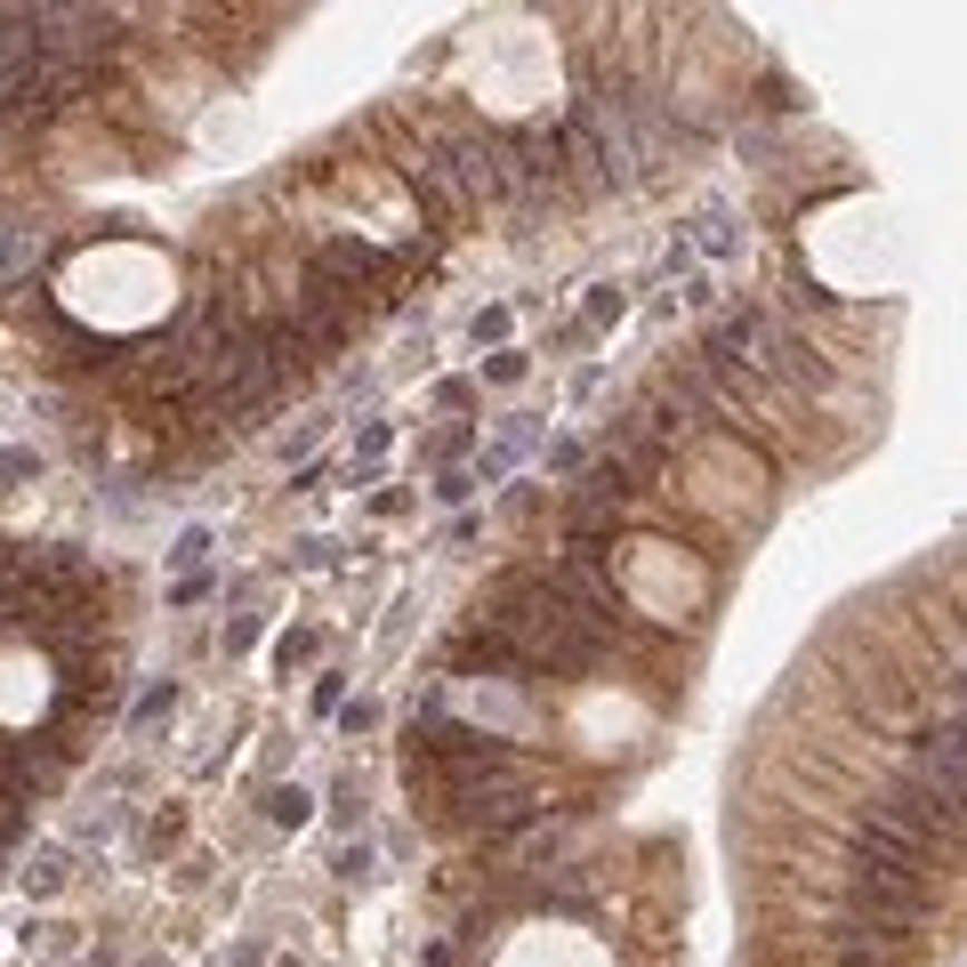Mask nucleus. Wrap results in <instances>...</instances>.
<instances>
[{"instance_id": "2", "label": "nucleus", "mask_w": 967, "mask_h": 967, "mask_svg": "<svg viewBox=\"0 0 967 967\" xmlns=\"http://www.w3.org/2000/svg\"><path fill=\"white\" fill-rule=\"evenodd\" d=\"M492 967H613V959H605V944H597L580 919H525V927L500 944Z\"/></svg>"}, {"instance_id": "4", "label": "nucleus", "mask_w": 967, "mask_h": 967, "mask_svg": "<svg viewBox=\"0 0 967 967\" xmlns=\"http://www.w3.org/2000/svg\"><path fill=\"white\" fill-rule=\"evenodd\" d=\"M613 315H621V291H613V283L589 291V323H613Z\"/></svg>"}, {"instance_id": "3", "label": "nucleus", "mask_w": 967, "mask_h": 967, "mask_svg": "<svg viewBox=\"0 0 967 967\" xmlns=\"http://www.w3.org/2000/svg\"><path fill=\"white\" fill-rule=\"evenodd\" d=\"M306 807H315V799H306V790H274V822H291V831L306 822Z\"/></svg>"}, {"instance_id": "1", "label": "nucleus", "mask_w": 967, "mask_h": 967, "mask_svg": "<svg viewBox=\"0 0 967 967\" xmlns=\"http://www.w3.org/2000/svg\"><path fill=\"white\" fill-rule=\"evenodd\" d=\"M178 274L154 242H97V251L57 266V315H74L81 331H146L169 315Z\"/></svg>"}]
</instances>
